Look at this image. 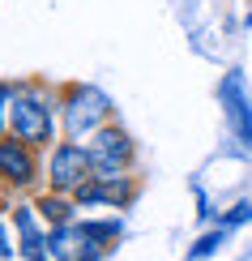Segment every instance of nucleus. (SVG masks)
<instances>
[{
    "instance_id": "obj_1",
    "label": "nucleus",
    "mask_w": 252,
    "mask_h": 261,
    "mask_svg": "<svg viewBox=\"0 0 252 261\" xmlns=\"http://www.w3.org/2000/svg\"><path fill=\"white\" fill-rule=\"evenodd\" d=\"M103 116H107V94L94 90V86H81V90H73L69 107H64V128H69V137L77 141L86 133H94Z\"/></svg>"
},
{
    "instance_id": "obj_2",
    "label": "nucleus",
    "mask_w": 252,
    "mask_h": 261,
    "mask_svg": "<svg viewBox=\"0 0 252 261\" xmlns=\"http://www.w3.org/2000/svg\"><path fill=\"white\" fill-rule=\"evenodd\" d=\"M133 159V141H128V133H120V128H98L94 146H90V163L98 176H120V167Z\"/></svg>"
},
{
    "instance_id": "obj_3",
    "label": "nucleus",
    "mask_w": 252,
    "mask_h": 261,
    "mask_svg": "<svg viewBox=\"0 0 252 261\" xmlns=\"http://www.w3.org/2000/svg\"><path fill=\"white\" fill-rule=\"evenodd\" d=\"M13 128L21 141H47L51 137V112L39 94H13Z\"/></svg>"
},
{
    "instance_id": "obj_4",
    "label": "nucleus",
    "mask_w": 252,
    "mask_h": 261,
    "mask_svg": "<svg viewBox=\"0 0 252 261\" xmlns=\"http://www.w3.org/2000/svg\"><path fill=\"white\" fill-rule=\"evenodd\" d=\"M90 150L81 146H60L56 154H51V189L69 193V189H81L86 176H90Z\"/></svg>"
},
{
    "instance_id": "obj_5",
    "label": "nucleus",
    "mask_w": 252,
    "mask_h": 261,
    "mask_svg": "<svg viewBox=\"0 0 252 261\" xmlns=\"http://www.w3.org/2000/svg\"><path fill=\"white\" fill-rule=\"evenodd\" d=\"M222 103H227V116H231L239 141L252 150V103L244 99V90H239V73H227V82H222Z\"/></svg>"
},
{
    "instance_id": "obj_6",
    "label": "nucleus",
    "mask_w": 252,
    "mask_h": 261,
    "mask_svg": "<svg viewBox=\"0 0 252 261\" xmlns=\"http://www.w3.org/2000/svg\"><path fill=\"white\" fill-rule=\"evenodd\" d=\"M0 176H9L13 184H30L35 180V163H30L21 141H0Z\"/></svg>"
},
{
    "instance_id": "obj_7",
    "label": "nucleus",
    "mask_w": 252,
    "mask_h": 261,
    "mask_svg": "<svg viewBox=\"0 0 252 261\" xmlns=\"http://www.w3.org/2000/svg\"><path fill=\"white\" fill-rule=\"evenodd\" d=\"M77 240H81V231H73V227L69 223H64V227H56V231H51V253H56L60 261H77V257H86L81 253V248H77Z\"/></svg>"
},
{
    "instance_id": "obj_8",
    "label": "nucleus",
    "mask_w": 252,
    "mask_h": 261,
    "mask_svg": "<svg viewBox=\"0 0 252 261\" xmlns=\"http://www.w3.org/2000/svg\"><path fill=\"white\" fill-rule=\"evenodd\" d=\"M17 227H21V244H26V257H30V261H43L47 244H43V236L35 231V214H30V210H17Z\"/></svg>"
},
{
    "instance_id": "obj_9",
    "label": "nucleus",
    "mask_w": 252,
    "mask_h": 261,
    "mask_svg": "<svg viewBox=\"0 0 252 261\" xmlns=\"http://www.w3.org/2000/svg\"><path fill=\"white\" fill-rule=\"evenodd\" d=\"M39 210H43V219H51L56 227H64V223H69V205H64L60 197H47V201L39 205Z\"/></svg>"
},
{
    "instance_id": "obj_10",
    "label": "nucleus",
    "mask_w": 252,
    "mask_h": 261,
    "mask_svg": "<svg viewBox=\"0 0 252 261\" xmlns=\"http://www.w3.org/2000/svg\"><path fill=\"white\" fill-rule=\"evenodd\" d=\"M218 244H222V231H214V236H201V240H197V248H192V257H210Z\"/></svg>"
},
{
    "instance_id": "obj_11",
    "label": "nucleus",
    "mask_w": 252,
    "mask_h": 261,
    "mask_svg": "<svg viewBox=\"0 0 252 261\" xmlns=\"http://www.w3.org/2000/svg\"><path fill=\"white\" fill-rule=\"evenodd\" d=\"M244 219H252V205H248V201H235L231 210H227V227H231V223H244Z\"/></svg>"
},
{
    "instance_id": "obj_12",
    "label": "nucleus",
    "mask_w": 252,
    "mask_h": 261,
    "mask_svg": "<svg viewBox=\"0 0 252 261\" xmlns=\"http://www.w3.org/2000/svg\"><path fill=\"white\" fill-rule=\"evenodd\" d=\"M13 99V90H9V86H0V112H5V103Z\"/></svg>"
},
{
    "instance_id": "obj_13",
    "label": "nucleus",
    "mask_w": 252,
    "mask_h": 261,
    "mask_svg": "<svg viewBox=\"0 0 252 261\" xmlns=\"http://www.w3.org/2000/svg\"><path fill=\"white\" fill-rule=\"evenodd\" d=\"M0 257H9V244H5V227H0Z\"/></svg>"
}]
</instances>
